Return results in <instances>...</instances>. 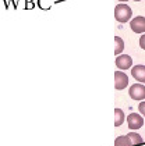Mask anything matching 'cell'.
<instances>
[{
	"instance_id": "obj_14",
	"label": "cell",
	"mask_w": 145,
	"mask_h": 146,
	"mask_svg": "<svg viewBox=\"0 0 145 146\" xmlns=\"http://www.w3.org/2000/svg\"><path fill=\"white\" fill-rule=\"evenodd\" d=\"M120 1H128V0H120Z\"/></svg>"
},
{
	"instance_id": "obj_13",
	"label": "cell",
	"mask_w": 145,
	"mask_h": 146,
	"mask_svg": "<svg viewBox=\"0 0 145 146\" xmlns=\"http://www.w3.org/2000/svg\"><path fill=\"white\" fill-rule=\"evenodd\" d=\"M140 46H141V49H144L145 50V34L140 38Z\"/></svg>"
},
{
	"instance_id": "obj_8",
	"label": "cell",
	"mask_w": 145,
	"mask_h": 146,
	"mask_svg": "<svg viewBox=\"0 0 145 146\" xmlns=\"http://www.w3.org/2000/svg\"><path fill=\"white\" fill-rule=\"evenodd\" d=\"M114 146H134V145L128 135H122V136H117L116 138Z\"/></svg>"
},
{
	"instance_id": "obj_11",
	"label": "cell",
	"mask_w": 145,
	"mask_h": 146,
	"mask_svg": "<svg viewBox=\"0 0 145 146\" xmlns=\"http://www.w3.org/2000/svg\"><path fill=\"white\" fill-rule=\"evenodd\" d=\"M128 136H130V139H131V142H133V145L134 146H141L142 145V138H141V135H138L137 132H130V134H127Z\"/></svg>"
},
{
	"instance_id": "obj_15",
	"label": "cell",
	"mask_w": 145,
	"mask_h": 146,
	"mask_svg": "<svg viewBox=\"0 0 145 146\" xmlns=\"http://www.w3.org/2000/svg\"><path fill=\"white\" fill-rule=\"evenodd\" d=\"M134 1H141V0H134Z\"/></svg>"
},
{
	"instance_id": "obj_3",
	"label": "cell",
	"mask_w": 145,
	"mask_h": 146,
	"mask_svg": "<svg viewBox=\"0 0 145 146\" xmlns=\"http://www.w3.org/2000/svg\"><path fill=\"white\" fill-rule=\"evenodd\" d=\"M142 124H144V118L138 113H131L130 115H127V125L130 129H140Z\"/></svg>"
},
{
	"instance_id": "obj_12",
	"label": "cell",
	"mask_w": 145,
	"mask_h": 146,
	"mask_svg": "<svg viewBox=\"0 0 145 146\" xmlns=\"http://www.w3.org/2000/svg\"><path fill=\"white\" fill-rule=\"evenodd\" d=\"M138 109H140V113H141V114L145 117V102H141V103H140Z\"/></svg>"
},
{
	"instance_id": "obj_6",
	"label": "cell",
	"mask_w": 145,
	"mask_h": 146,
	"mask_svg": "<svg viewBox=\"0 0 145 146\" xmlns=\"http://www.w3.org/2000/svg\"><path fill=\"white\" fill-rule=\"evenodd\" d=\"M133 66V58L127 54H120L116 58V67L120 70H127Z\"/></svg>"
},
{
	"instance_id": "obj_4",
	"label": "cell",
	"mask_w": 145,
	"mask_h": 146,
	"mask_svg": "<svg viewBox=\"0 0 145 146\" xmlns=\"http://www.w3.org/2000/svg\"><path fill=\"white\" fill-rule=\"evenodd\" d=\"M130 27H131V29H133L135 34H144L145 32V17L138 15V17L133 18L130 21Z\"/></svg>"
},
{
	"instance_id": "obj_1",
	"label": "cell",
	"mask_w": 145,
	"mask_h": 146,
	"mask_svg": "<svg viewBox=\"0 0 145 146\" xmlns=\"http://www.w3.org/2000/svg\"><path fill=\"white\" fill-rule=\"evenodd\" d=\"M131 15H133V10H131V7L128 4L120 3V4L116 6V9H114V18H116L117 23L120 24L127 23L131 18Z\"/></svg>"
},
{
	"instance_id": "obj_2",
	"label": "cell",
	"mask_w": 145,
	"mask_h": 146,
	"mask_svg": "<svg viewBox=\"0 0 145 146\" xmlns=\"http://www.w3.org/2000/svg\"><path fill=\"white\" fill-rule=\"evenodd\" d=\"M128 95L131 96L134 100H144L145 99V86L141 84H135L131 85L128 89Z\"/></svg>"
},
{
	"instance_id": "obj_10",
	"label": "cell",
	"mask_w": 145,
	"mask_h": 146,
	"mask_svg": "<svg viewBox=\"0 0 145 146\" xmlns=\"http://www.w3.org/2000/svg\"><path fill=\"white\" fill-rule=\"evenodd\" d=\"M124 50V42L120 36H116L114 38V54H122V52Z\"/></svg>"
},
{
	"instance_id": "obj_5",
	"label": "cell",
	"mask_w": 145,
	"mask_h": 146,
	"mask_svg": "<svg viewBox=\"0 0 145 146\" xmlns=\"http://www.w3.org/2000/svg\"><path fill=\"white\" fill-rule=\"evenodd\" d=\"M128 84V77L123 71H116L114 72V88L117 90H122L127 86Z\"/></svg>"
},
{
	"instance_id": "obj_7",
	"label": "cell",
	"mask_w": 145,
	"mask_h": 146,
	"mask_svg": "<svg viewBox=\"0 0 145 146\" xmlns=\"http://www.w3.org/2000/svg\"><path fill=\"white\" fill-rule=\"evenodd\" d=\"M131 75L137 79L138 82H144L145 84V66L140 64L131 68Z\"/></svg>"
},
{
	"instance_id": "obj_9",
	"label": "cell",
	"mask_w": 145,
	"mask_h": 146,
	"mask_svg": "<svg viewBox=\"0 0 145 146\" xmlns=\"http://www.w3.org/2000/svg\"><path fill=\"white\" fill-rule=\"evenodd\" d=\"M124 113L122 109H114V125L116 127H120L124 123Z\"/></svg>"
}]
</instances>
